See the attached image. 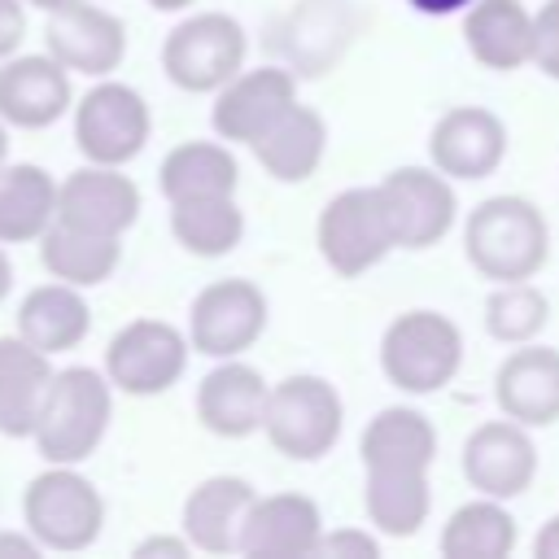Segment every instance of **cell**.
<instances>
[{
    "instance_id": "cell-1",
    "label": "cell",
    "mask_w": 559,
    "mask_h": 559,
    "mask_svg": "<svg viewBox=\"0 0 559 559\" xmlns=\"http://www.w3.org/2000/svg\"><path fill=\"white\" fill-rule=\"evenodd\" d=\"M463 258L489 284L533 280L550 258V223L528 197H485L463 223Z\"/></svg>"
},
{
    "instance_id": "cell-2",
    "label": "cell",
    "mask_w": 559,
    "mask_h": 559,
    "mask_svg": "<svg viewBox=\"0 0 559 559\" xmlns=\"http://www.w3.org/2000/svg\"><path fill=\"white\" fill-rule=\"evenodd\" d=\"M114 384L96 367H61L44 397L39 424L31 432L44 463H87L114 419Z\"/></svg>"
},
{
    "instance_id": "cell-3",
    "label": "cell",
    "mask_w": 559,
    "mask_h": 559,
    "mask_svg": "<svg viewBox=\"0 0 559 559\" xmlns=\"http://www.w3.org/2000/svg\"><path fill=\"white\" fill-rule=\"evenodd\" d=\"M463 367V332L450 314L415 306L384 323L380 332V371L397 393L428 397L441 393Z\"/></svg>"
},
{
    "instance_id": "cell-4",
    "label": "cell",
    "mask_w": 559,
    "mask_h": 559,
    "mask_svg": "<svg viewBox=\"0 0 559 559\" xmlns=\"http://www.w3.org/2000/svg\"><path fill=\"white\" fill-rule=\"evenodd\" d=\"M26 533L57 555H79L105 533V498L74 463H48L22 493Z\"/></svg>"
},
{
    "instance_id": "cell-5",
    "label": "cell",
    "mask_w": 559,
    "mask_h": 559,
    "mask_svg": "<svg viewBox=\"0 0 559 559\" xmlns=\"http://www.w3.org/2000/svg\"><path fill=\"white\" fill-rule=\"evenodd\" d=\"M341 428H345V402L332 380L314 371H297L271 384L262 432L275 445V454L293 463H319L341 441Z\"/></svg>"
},
{
    "instance_id": "cell-6",
    "label": "cell",
    "mask_w": 559,
    "mask_h": 559,
    "mask_svg": "<svg viewBox=\"0 0 559 559\" xmlns=\"http://www.w3.org/2000/svg\"><path fill=\"white\" fill-rule=\"evenodd\" d=\"M249 35L223 9H201L179 17L162 39V70L188 96H214L227 79L245 70Z\"/></svg>"
},
{
    "instance_id": "cell-7",
    "label": "cell",
    "mask_w": 559,
    "mask_h": 559,
    "mask_svg": "<svg viewBox=\"0 0 559 559\" xmlns=\"http://www.w3.org/2000/svg\"><path fill=\"white\" fill-rule=\"evenodd\" d=\"M314 249H319L323 266L332 275H341V280L367 275L371 266H380L397 249L376 183L371 188H345V192H336L319 210V218H314Z\"/></svg>"
},
{
    "instance_id": "cell-8",
    "label": "cell",
    "mask_w": 559,
    "mask_h": 559,
    "mask_svg": "<svg viewBox=\"0 0 559 559\" xmlns=\"http://www.w3.org/2000/svg\"><path fill=\"white\" fill-rule=\"evenodd\" d=\"M148 135H153V109L131 83L105 74L74 100V148L83 153V162L127 166L144 153Z\"/></svg>"
},
{
    "instance_id": "cell-9",
    "label": "cell",
    "mask_w": 559,
    "mask_h": 559,
    "mask_svg": "<svg viewBox=\"0 0 559 559\" xmlns=\"http://www.w3.org/2000/svg\"><path fill=\"white\" fill-rule=\"evenodd\" d=\"M192 358L188 328H175L166 319H131L122 323L105 345V376L127 397H157L170 393Z\"/></svg>"
},
{
    "instance_id": "cell-10",
    "label": "cell",
    "mask_w": 559,
    "mask_h": 559,
    "mask_svg": "<svg viewBox=\"0 0 559 559\" xmlns=\"http://www.w3.org/2000/svg\"><path fill=\"white\" fill-rule=\"evenodd\" d=\"M266 319H271V301L253 280H245V275L210 280L188 306L192 354H205L214 362L240 358L245 349H253L262 341Z\"/></svg>"
},
{
    "instance_id": "cell-11",
    "label": "cell",
    "mask_w": 559,
    "mask_h": 559,
    "mask_svg": "<svg viewBox=\"0 0 559 559\" xmlns=\"http://www.w3.org/2000/svg\"><path fill=\"white\" fill-rule=\"evenodd\" d=\"M393 240L397 249H432L450 236L454 218H459V197H454V179L441 175L432 162L428 166H397L376 183Z\"/></svg>"
},
{
    "instance_id": "cell-12",
    "label": "cell",
    "mask_w": 559,
    "mask_h": 559,
    "mask_svg": "<svg viewBox=\"0 0 559 559\" xmlns=\"http://www.w3.org/2000/svg\"><path fill=\"white\" fill-rule=\"evenodd\" d=\"M459 472L463 480L485 493V498H520L533 489L537 480V445H533V428L515 424V419H485L480 428L467 432L463 450H459Z\"/></svg>"
},
{
    "instance_id": "cell-13",
    "label": "cell",
    "mask_w": 559,
    "mask_h": 559,
    "mask_svg": "<svg viewBox=\"0 0 559 559\" xmlns=\"http://www.w3.org/2000/svg\"><path fill=\"white\" fill-rule=\"evenodd\" d=\"M297 105V70L288 66H245L214 92L210 127L227 144H253Z\"/></svg>"
},
{
    "instance_id": "cell-14",
    "label": "cell",
    "mask_w": 559,
    "mask_h": 559,
    "mask_svg": "<svg viewBox=\"0 0 559 559\" xmlns=\"http://www.w3.org/2000/svg\"><path fill=\"white\" fill-rule=\"evenodd\" d=\"M428 162L454 183L489 179L507 162V122L485 105H454L428 131Z\"/></svg>"
},
{
    "instance_id": "cell-15",
    "label": "cell",
    "mask_w": 559,
    "mask_h": 559,
    "mask_svg": "<svg viewBox=\"0 0 559 559\" xmlns=\"http://www.w3.org/2000/svg\"><path fill=\"white\" fill-rule=\"evenodd\" d=\"M44 48L70 70L87 79H105L127 57V26L96 0H70L66 9L48 13Z\"/></svg>"
},
{
    "instance_id": "cell-16",
    "label": "cell",
    "mask_w": 559,
    "mask_h": 559,
    "mask_svg": "<svg viewBox=\"0 0 559 559\" xmlns=\"http://www.w3.org/2000/svg\"><path fill=\"white\" fill-rule=\"evenodd\" d=\"M74 109L70 70L44 52H13L0 61V118L17 131H44Z\"/></svg>"
},
{
    "instance_id": "cell-17",
    "label": "cell",
    "mask_w": 559,
    "mask_h": 559,
    "mask_svg": "<svg viewBox=\"0 0 559 559\" xmlns=\"http://www.w3.org/2000/svg\"><path fill=\"white\" fill-rule=\"evenodd\" d=\"M140 205L144 197L135 179L122 175V166H96V162L70 170L57 192V218L100 236H127L140 218Z\"/></svg>"
},
{
    "instance_id": "cell-18",
    "label": "cell",
    "mask_w": 559,
    "mask_h": 559,
    "mask_svg": "<svg viewBox=\"0 0 559 559\" xmlns=\"http://www.w3.org/2000/svg\"><path fill=\"white\" fill-rule=\"evenodd\" d=\"M266 397H271V384L262 380L258 367L240 358H218L197 384V419L210 437L245 441L262 432Z\"/></svg>"
},
{
    "instance_id": "cell-19",
    "label": "cell",
    "mask_w": 559,
    "mask_h": 559,
    "mask_svg": "<svg viewBox=\"0 0 559 559\" xmlns=\"http://www.w3.org/2000/svg\"><path fill=\"white\" fill-rule=\"evenodd\" d=\"M493 402L524 428L559 424V349L537 341L511 345V354L493 371Z\"/></svg>"
},
{
    "instance_id": "cell-20",
    "label": "cell",
    "mask_w": 559,
    "mask_h": 559,
    "mask_svg": "<svg viewBox=\"0 0 559 559\" xmlns=\"http://www.w3.org/2000/svg\"><path fill=\"white\" fill-rule=\"evenodd\" d=\"M253 498L258 489L245 476H227V472L205 476L201 485L188 489L179 507V533L201 555H240V533Z\"/></svg>"
},
{
    "instance_id": "cell-21",
    "label": "cell",
    "mask_w": 559,
    "mask_h": 559,
    "mask_svg": "<svg viewBox=\"0 0 559 559\" xmlns=\"http://www.w3.org/2000/svg\"><path fill=\"white\" fill-rule=\"evenodd\" d=\"M323 537V515L319 502L306 493H258L245 533H240V555L249 559H280V555H314Z\"/></svg>"
},
{
    "instance_id": "cell-22",
    "label": "cell",
    "mask_w": 559,
    "mask_h": 559,
    "mask_svg": "<svg viewBox=\"0 0 559 559\" xmlns=\"http://www.w3.org/2000/svg\"><path fill=\"white\" fill-rule=\"evenodd\" d=\"M362 472H432L437 428L419 406H384L367 419L358 437Z\"/></svg>"
},
{
    "instance_id": "cell-23",
    "label": "cell",
    "mask_w": 559,
    "mask_h": 559,
    "mask_svg": "<svg viewBox=\"0 0 559 559\" xmlns=\"http://www.w3.org/2000/svg\"><path fill=\"white\" fill-rule=\"evenodd\" d=\"M463 44L493 74L533 66V13L524 0H472L463 9Z\"/></svg>"
},
{
    "instance_id": "cell-24",
    "label": "cell",
    "mask_w": 559,
    "mask_h": 559,
    "mask_svg": "<svg viewBox=\"0 0 559 559\" xmlns=\"http://www.w3.org/2000/svg\"><path fill=\"white\" fill-rule=\"evenodd\" d=\"M52 354L31 345L26 336H0V437H31L52 389Z\"/></svg>"
},
{
    "instance_id": "cell-25",
    "label": "cell",
    "mask_w": 559,
    "mask_h": 559,
    "mask_svg": "<svg viewBox=\"0 0 559 559\" xmlns=\"http://www.w3.org/2000/svg\"><path fill=\"white\" fill-rule=\"evenodd\" d=\"M13 319H17V336L39 345L44 354H70L92 332V306H87L83 288L61 284V280L26 288Z\"/></svg>"
},
{
    "instance_id": "cell-26",
    "label": "cell",
    "mask_w": 559,
    "mask_h": 559,
    "mask_svg": "<svg viewBox=\"0 0 559 559\" xmlns=\"http://www.w3.org/2000/svg\"><path fill=\"white\" fill-rule=\"evenodd\" d=\"M249 148H253L262 175H271L275 183H306L323 166V157H328V118L314 105H301L297 100Z\"/></svg>"
},
{
    "instance_id": "cell-27",
    "label": "cell",
    "mask_w": 559,
    "mask_h": 559,
    "mask_svg": "<svg viewBox=\"0 0 559 559\" xmlns=\"http://www.w3.org/2000/svg\"><path fill=\"white\" fill-rule=\"evenodd\" d=\"M57 192L61 179L35 162L0 166V245H39L57 223Z\"/></svg>"
},
{
    "instance_id": "cell-28",
    "label": "cell",
    "mask_w": 559,
    "mask_h": 559,
    "mask_svg": "<svg viewBox=\"0 0 559 559\" xmlns=\"http://www.w3.org/2000/svg\"><path fill=\"white\" fill-rule=\"evenodd\" d=\"M118 262H122V236H100V231L61 223V218L39 236V266L52 280L74 284L83 293L105 284L118 271Z\"/></svg>"
},
{
    "instance_id": "cell-29",
    "label": "cell",
    "mask_w": 559,
    "mask_h": 559,
    "mask_svg": "<svg viewBox=\"0 0 559 559\" xmlns=\"http://www.w3.org/2000/svg\"><path fill=\"white\" fill-rule=\"evenodd\" d=\"M236 183H240V162L227 140H183L157 166V188L166 205L188 201V197L236 192Z\"/></svg>"
},
{
    "instance_id": "cell-30",
    "label": "cell",
    "mask_w": 559,
    "mask_h": 559,
    "mask_svg": "<svg viewBox=\"0 0 559 559\" xmlns=\"http://www.w3.org/2000/svg\"><path fill=\"white\" fill-rule=\"evenodd\" d=\"M515 542H520V520L507 511L502 498H485V493L454 507L437 537L445 559H507Z\"/></svg>"
},
{
    "instance_id": "cell-31",
    "label": "cell",
    "mask_w": 559,
    "mask_h": 559,
    "mask_svg": "<svg viewBox=\"0 0 559 559\" xmlns=\"http://www.w3.org/2000/svg\"><path fill=\"white\" fill-rule=\"evenodd\" d=\"M362 511L380 537H415L432 515L428 472H362Z\"/></svg>"
},
{
    "instance_id": "cell-32",
    "label": "cell",
    "mask_w": 559,
    "mask_h": 559,
    "mask_svg": "<svg viewBox=\"0 0 559 559\" xmlns=\"http://www.w3.org/2000/svg\"><path fill=\"white\" fill-rule=\"evenodd\" d=\"M170 236L192 258H227L245 240V210L236 192L170 201Z\"/></svg>"
},
{
    "instance_id": "cell-33",
    "label": "cell",
    "mask_w": 559,
    "mask_h": 559,
    "mask_svg": "<svg viewBox=\"0 0 559 559\" xmlns=\"http://www.w3.org/2000/svg\"><path fill=\"white\" fill-rule=\"evenodd\" d=\"M546 323H550V297L533 280H511V284H493L489 288V297H485V332L498 345L537 341Z\"/></svg>"
},
{
    "instance_id": "cell-34",
    "label": "cell",
    "mask_w": 559,
    "mask_h": 559,
    "mask_svg": "<svg viewBox=\"0 0 559 559\" xmlns=\"http://www.w3.org/2000/svg\"><path fill=\"white\" fill-rule=\"evenodd\" d=\"M533 66L559 83V0H546L533 13Z\"/></svg>"
},
{
    "instance_id": "cell-35",
    "label": "cell",
    "mask_w": 559,
    "mask_h": 559,
    "mask_svg": "<svg viewBox=\"0 0 559 559\" xmlns=\"http://www.w3.org/2000/svg\"><path fill=\"white\" fill-rule=\"evenodd\" d=\"M314 555H332V559H380V542L367 528H332L319 537Z\"/></svg>"
},
{
    "instance_id": "cell-36",
    "label": "cell",
    "mask_w": 559,
    "mask_h": 559,
    "mask_svg": "<svg viewBox=\"0 0 559 559\" xmlns=\"http://www.w3.org/2000/svg\"><path fill=\"white\" fill-rule=\"evenodd\" d=\"M26 39V0H0V61H9Z\"/></svg>"
},
{
    "instance_id": "cell-37",
    "label": "cell",
    "mask_w": 559,
    "mask_h": 559,
    "mask_svg": "<svg viewBox=\"0 0 559 559\" xmlns=\"http://www.w3.org/2000/svg\"><path fill=\"white\" fill-rule=\"evenodd\" d=\"M135 559H153V555H162V559H188L192 555V542L183 537V533H153V537H144V542H135V550H131Z\"/></svg>"
},
{
    "instance_id": "cell-38",
    "label": "cell",
    "mask_w": 559,
    "mask_h": 559,
    "mask_svg": "<svg viewBox=\"0 0 559 559\" xmlns=\"http://www.w3.org/2000/svg\"><path fill=\"white\" fill-rule=\"evenodd\" d=\"M0 555H17V559H39L44 546L31 537V533H4L0 528Z\"/></svg>"
},
{
    "instance_id": "cell-39",
    "label": "cell",
    "mask_w": 559,
    "mask_h": 559,
    "mask_svg": "<svg viewBox=\"0 0 559 559\" xmlns=\"http://www.w3.org/2000/svg\"><path fill=\"white\" fill-rule=\"evenodd\" d=\"M533 555H537V559H559V511L537 528V537H533Z\"/></svg>"
},
{
    "instance_id": "cell-40",
    "label": "cell",
    "mask_w": 559,
    "mask_h": 559,
    "mask_svg": "<svg viewBox=\"0 0 559 559\" xmlns=\"http://www.w3.org/2000/svg\"><path fill=\"white\" fill-rule=\"evenodd\" d=\"M406 4L424 17H450V13H463L472 0H406Z\"/></svg>"
},
{
    "instance_id": "cell-41",
    "label": "cell",
    "mask_w": 559,
    "mask_h": 559,
    "mask_svg": "<svg viewBox=\"0 0 559 559\" xmlns=\"http://www.w3.org/2000/svg\"><path fill=\"white\" fill-rule=\"evenodd\" d=\"M13 293V258H9V245H0V301Z\"/></svg>"
},
{
    "instance_id": "cell-42",
    "label": "cell",
    "mask_w": 559,
    "mask_h": 559,
    "mask_svg": "<svg viewBox=\"0 0 559 559\" xmlns=\"http://www.w3.org/2000/svg\"><path fill=\"white\" fill-rule=\"evenodd\" d=\"M148 9H157V13H183V9H192V0H148Z\"/></svg>"
},
{
    "instance_id": "cell-43",
    "label": "cell",
    "mask_w": 559,
    "mask_h": 559,
    "mask_svg": "<svg viewBox=\"0 0 559 559\" xmlns=\"http://www.w3.org/2000/svg\"><path fill=\"white\" fill-rule=\"evenodd\" d=\"M31 9H44V13H57V9H66L70 0H26Z\"/></svg>"
},
{
    "instance_id": "cell-44",
    "label": "cell",
    "mask_w": 559,
    "mask_h": 559,
    "mask_svg": "<svg viewBox=\"0 0 559 559\" xmlns=\"http://www.w3.org/2000/svg\"><path fill=\"white\" fill-rule=\"evenodd\" d=\"M0 166H9V122L0 118Z\"/></svg>"
}]
</instances>
